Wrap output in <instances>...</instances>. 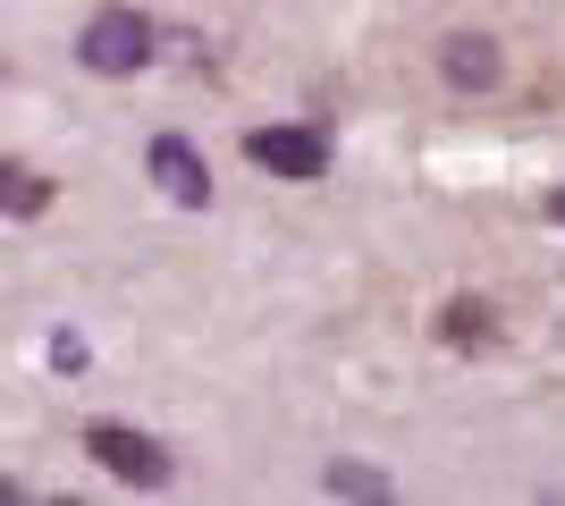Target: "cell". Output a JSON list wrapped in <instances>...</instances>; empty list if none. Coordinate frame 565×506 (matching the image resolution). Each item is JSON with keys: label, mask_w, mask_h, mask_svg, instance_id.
<instances>
[{"label": "cell", "mask_w": 565, "mask_h": 506, "mask_svg": "<svg viewBox=\"0 0 565 506\" xmlns=\"http://www.w3.org/2000/svg\"><path fill=\"white\" fill-rule=\"evenodd\" d=\"M85 456H94L102 473H118V482H136V489L169 482V448L143 439V431H127V422H94V431H85Z\"/></svg>", "instance_id": "cell-1"}, {"label": "cell", "mask_w": 565, "mask_h": 506, "mask_svg": "<svg viewBox=\"0 0 565 506\" xmlns=\"http://www.w3.org/2000/svg\"><path fill=\"white\" fill-rule=\"evenodd\" d=\"M76 51H85V68H94V76H136L143 60H152V18H136V9H102Z\"/></svg>", "instance_id": "cell-2"}, {"label": "cell", "mask_w": 565, "mask_h": 506, "mask_svg": "<svg viewBox=\"0 0 565 506\" xmlns=\"http://www.w3.org/2000/svg\"><path fill=\"white\" fill-rule=\"evenodd\" d=\"M245 161L270 169V177H321V169H330V136H321V127H254V136H245Z\"/></svg>", "instance_id": "cell-3"}, {"label": "cell", "mask_w": 565, "mask_h": 506, "mask_svg": "<svg viewBox=\"0 0 565 506\" xmlns=\"http://www.w3.org/2000/svg\"><path fill=\"white\" fill-rule=\"evenodd\" d=\"M152 186L194 212V203H212V169H203V152H194L186 136H161V144H152Z\"/></svg>", "instance_id": "cell-4"}, {"label": "cell", "mask_w": 565, "mask_h": 506, "mask_svg": "<svg viewBox=\"0 0 565 506\" xmlns=\"http://www.w3.org/2000/svg\"><path fill=\"white\" fill-rule=\"evenodd\" d=\"M439 68H448V85H465V94H490L498 85V43L490 34H448V43H439Z\"/></svg>", "instance_id": "cell-5"}, {"label": "cell", "mask_w": 565, "mask_h": 506, "mask_svg": "<svg viewBox=\"0 0 565 506\" xmlns=\"http://www.w3.org/2000/svg\"><path fill=\"white\" fill-rule=\"evenodd\" d=\"M321 489H330V498H388V473H372V464H330Z\"/></svg>", "instance_id": "cell-6"}, {"label": "cell", "mask_w": 565, "mask_h": 506, "mask_svg": "<svg viewBox=\"0 0 565 506\" xmlns=\"http://www.w3.org/2000/svg\"><path fill=\"white\" fill-rule=\"evenodd\" d=\"M490 304H465V295H456L448 304V346H490Z\"/></svg>", "instance_id": "cell-7"}, {"label": "cell", "mask_w": 565, "mask_h": 506, "mask_svg": "<svg viewBox=\"0 0 565 506\" xmlns=\"http://www.w3.org/2000/svg\"><path fill=\"white\" fill-rule=\"evenodd\" d=\"M43 203H51V177H43V169H9V212L34 219Z\"/></svg>", "instance_id": "cell-8"}, {"label": "cell", "mask_w": 565, "mask_h": 506, "mask_svg": "<svg viewBox=\"0 0 565 506\" xmlns=\"http://www.w3.org/2000/svg\"><path fill=\"white\" fill-rule=\"evenodd\" d=\"M51 363H60V372H85V337L60 330V337H51Z\"/></svg>", "instance_id": "cell-9"}, {"label": "cell", "mask_w": 565, "mask_h": 506, "mask_svg": "<svg viewBox=\"0 0 565 506\" xmlns=\"http://www.w3.org/2000/svg\"><path fill=\"white\" fill-rule=\"evenodd\" d=\"M548 219H557V228H565V186H557V194H548Z\"/></svg>", "instance_id": "cell-10"}]
</instances>
